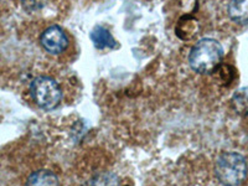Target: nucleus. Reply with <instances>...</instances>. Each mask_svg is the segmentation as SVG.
<instances>
[{
	"label": "nucleus",
	"mask_w": 248,
	"mask_h": 186,
	"mask_svg": "<svg viewBox=\"0 0 248 186\" xmlns=\"http://www.w3.org/2000/svg\"><path fill=\"white\" fill-rule=\"evenodd\" d=\"M222 56L223 48L217 40L202 39L190 51L189 63L199 74H211L218 67Z\"/></svg>",
	"instance_id": "nucleus-1"
},
{
	"label": "nucleus",
	"mask_w": 248,
	"mask_h": 186,
	"mask_svg": "<svg viewBox=\"0 0 248 186\" xmlns=\"http://www.w3.org/2000/svg\"><path fill=\"white\" fill-rule=\"evenodd\" d=\"M217 180L223 186H237L247 175V163L240 153L226 152L217 158L215 164Z\"/></svg>",
	"instance_id": "nucleus-2"
},
{
	"label": "nucleus",
	"mask_w": 248,
	"mask_h": 186,
	"mask_svg": "<svg viewBox=\"0 0 248 186\" xmlns=\"http://www.w3.org/2000/svg\"><path fill=\"white\" fill-rule=\"evenodd\" d=\"M32 101L40 108L46 110L55 109L61 103L62 91L54 78L47 76L36 77L30 85Z\"/></svg>",
	"instance_id": "nucleus-3"
},
{
	"label": "nucleus",
	"mask_w": 248,
	"mask_h": 186,
	"mask_svg": "<svg viewBox=\"0 0 248 186\" xmlns=\"http://www.w3.org/2000/svg\"><path fill=\"white\" fill-rule=\"evenodd\" d=\"M41 45L48 54H62L68 46V37L63 29L59 25H52L46 29L41 35Z\"/></svg>",
	"instance_id": "nucleus-4"
},
{
	"label": "nucleus",
	"mask_w": 248,
	"mask_h": 186,
	"mask_svg": "<svg viewBox=\"0 0 248 186\" xmlns=\"http://www.w3.org/2000/svg\"><path fill=\"white\" fill-rule=\"evenodd\" d=\"M25 186H60V180L51 170L40 169L29 175Z\"/></svg>",
	"instance_id": "nucleus-5"
},
{
	"label": "nucleus",
	"mask_w": 248,
	"mask_h": 186,
	"mask_svg": "<svg viewBox=\"0 0 248 186\" xmlns=\"http://www.w3.org/2000/svg\"><path fill=\"white\" fill-rule=\"evenodd\" d=\"M229 15L238 24H248V0H231Z\"/></svg>",
	"instance_id": "nucleus-6"
},
{
	"label": "nucleus",
	"mask_w": 248,
	"mask_h": 186,
	"mask_svg": "<svg viewBox=\"0 0 248 186\" xmlns=\"http://www.w3.org/2000/svg\"><path fill=\"white\" fill-rule=\"evenodd\" d=\"M91 40L98 48H110L116 46V41L109 31L102 26H96L91 32Z\"/></svg>",
	"instance_id": "nucleus-7"
},
{
	"label": "nucleus",
	"mask_w": 248,
	"mask_h": 186,
	"mask_svg": "<svg viewBox=\"0 0 248 186\" xmlns=\"http://www.w3.org/2000/svg\"><path fill=\"white\" fill-rule=\"evenodd\" d=\"M91 186H119V179L114 172H98L91 179Z\"/></svg>",
	"instance_id": "nucleus-8"
},
{
	"label": "nucleus",
	"mask_w": 248,
	"mask_h": 186,
	"mask_svg": "<svg viewBox=\"0 0 248 186\" xmlns=\"http://www.w3.org/2000/svg\"><path fill=\"white\" fill-rule=\"evenodd\" d=\"M233 108L240 114H248V87L241 88L232 97Z\"/></svg>",
	"instance_id": "nucleus-9"
},
{
	"label": "nucleus",
	"mask_w": 248,
	"mask_h": 186,
	"mask_svg": "<svg viewBox=\"0 0 248 186\" xmlns=\"http://www.w3.org/2000/svg\"><path fill=\"white\" fill-rule=\"evenodd\" d=\"M47 0H21L23 8L25 9L26 12H37L40 9H43L45 6Z\"/></svg>",
	"instance_id": "nucleus-10"
}]
</instances>
